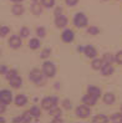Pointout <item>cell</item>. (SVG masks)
I'll use <instances>...</instances> for the list:
<instances>
[{
	"label": "cell",
	"instance_id": "1",
	"mask_svg": "<svg viewBox=\"0 0 122 123\" xmlns=\"http://www.w3.org/2000/svg\"><path fill=\"white\" fill-rule=\"evenodd\" d=\"M74 23L77 27H85L87 25V18L85 16V14L82 12H77L75 18H74Z\"/></svg>",
	"mask_w": 122,
	"mask_h": 123
},
{
	"label": "cell",
	"instance_id": "2",
	"mask_svg": "<svg viewBox=\"0 0 122 123\" xmlns=\"http://www.w3.org/2000/svg\"><path fill=\"white\" fill-rule=\"evenodd\" d=\"M42 71H44V75L47 76V77H54L55 76V65L52 62H45L44 63V66H42Z\"/></svg>",
	"mask_w": 122,
	"mask_h": 123
},
{
	"label": "cell",
	"instance_id": "3",
	"mask_svg": "<svg viewBox=\"0 0 122 123\" xmlns=\"http://www.w3.org/2000/svg\"><path fill=\"white\" fill-rule=\"evenodd\" d=\"M56 103H57V99L55 98V97H46L45 99H42V108L44 110H47V111H50V110H52L54 107H56Z\"/></svg>",
	"mask_w": 122,
	"mask_h": 123
},
{
	"label": "cell",
	"instance_id": "4",
	"mask_svg": "<svg viewBox=\"0 0 122 123\" xmlns=\"http://www.w3.org/2000/svg\"><path fill=\"white\" fill-rule=\"evenodd\" d=\"M29 78L35 83H42L44 82V76H42V74L39 70H32L30 72V75H29Z\"/></svg>",
	"mask_w": 122,
	"mask_h": 123
},
{
	"label": "cell",
	"instance_id": "5",
	"mask_svg": "<svg viewBox=\"0 0 122 123\" xmlns=\"http://www.w3.org/2000/svg\"><path fill=\"white\" fill-rule=\"evenodd\" d=\"M90 114V108L87 106H78L76 108V116L80 118H85Z\"/></svg>",
	"mask_w": 122,
	"mask_h": 123
},
{
	"label": "cell",
	"instance_id": "6",
	"mask_svg": "<svg viewBox=\"0 0 122 123\" xmlns=\"http://www.w3.org/2000/svg\"><path fill=\"white\" fill-rule=\"evenodd\" d=\"M0 101L4 103H10L11 102V92L8 91V90H3L1 92H0Z\"/></svg>",
	"mask_w": 122,
	"mask_h": 123
},
{
	"label": "cell",
	"instance_id": "7",
	"mask_svg": "<svg viewBox=\"0 0 122 123\" xmlns=\"http://www.w3.org/2000/svg\"><path fill=\"white\" fill-rule=\"evenodd\" d=\"M61 37H62V40L65 41V42H72L74 41V37H75L74 31L72 30H65V31L62 32Z\"/></svg>",
	"mask_w": 122,
	"mask_h": 123
},
{
	"label": "cell",
	"instance_id": "8",
	"mask_svg": "<svg viewBox=\"0 0 122 123\" xmlns=\"http://www.w3.org/2000/svg\"><path fill=\"white\" fill-rule=\"evenodd\" d=\"M9 45H10V47H13V49L20 47V46H21V40H20V37H19V36H11L10 40H9Z\"/></svg>",
	"mask_w": 122,
	"mask_h": 123
},
{
	"label": "cell",
	"instance_id": "9",
	"mask_svg": "<svg viewBox=\"0 0 122 123\" xmlns=\"http://www.w3.org/2000/svg\"><path fill=\"white\" fill-rule=\"evenodd\" d=\"M96 99H97V97L90 95V93H87V95L82 98L83 103H85V105H89V106H94V105L96 103Z\"/></svg>",
	"mask_w": 122,
	"mask_h": 123
},
{
	"label": "cell",
	"instance_id": "10",
	"mask_svg": "<svg viewBox=\"0 0 122 123\" xmlns=\"http://www.w3.org/2000/svg\"><path fill=\"white\" fill-rule=\"evenodd\" d=\"M55 24L57 27H64L67 25V19L64 16V15H60V16H56V20H55Z\"/></svg>",
	"mask_w": 122,
	"mask_h": 123
},
{
	"label": "cell",
	"instance_id": "11",
	"mask_svg": "<svg viewBox=\"0 0 122 123\" xmlns=\"http://www.w3.org/2000/svg\"><path fill=\"white\" fill-rule=\"evenodd\" d=\"M9 81H10V85L13 86L14 88H19L21 86V83H23V80H21V77H19L18 75L15 77H13L11 80H9Z\"/></svg>",
	"mask_w": 122,
	"mask_h": 123
},
{
	"label": "cell",
	"instance_id": "12",
	"mask_svg": "<svg viewBox=\"0 0 122 123\" xmlns=\"http://www.w3.org/2000/svg\"><path fill=\"white\" fill-rule=\"evenodd\" d=\"M101 70H102V75L103 76H110L112 72H113V67L111 66V63H107V62L102 66Z\"/></svg>",
	"mask_w": 122,
	"mask_h": 123
},
{
	"label": "cell",
	"instance_id": "13",
	"mask_svg": "<svg viewBox=\"0 0 122 123\" xmlns=\"http://www.w3.org/2000/svg\"><path fill=\"white\" fill-rule=\"evenodd\" d=\"M87 93H90V95H92V96H95V97L98 98L100 95H101V90L95 87V86H90V87L87 88Z\"/></svg>",
	"mask_w": 122,
	"mask_h": 123
},
{
	"label": "cell",
	"instance_id": "14",
	"mask_svg": "<svg viewBox=\"0 0 122 123\" xmlns=\"http://www.w3.org/2000/svg\"><path fill=\"white\" fill-rule=\"evenodd\" d=\"M83 51H85V55L87 57H95L96 56V50L92 46H86Z\"/></svg>",
	"mask_w": 122,
	"mask_h": 123
},
{
	"label": "cell",
	"instance_id": "15",
	"mask_svg": "<svg viewBox=\"0 0 122 123\" xmlns=\"http://www.w3.org/2000/svg\"><path fill=\"white\" fill-rule=\"evenodd\" d=\"M103 101H105L106 105H112V103L115 102V96H113V93L107 92L106 95L103 96Z\"/></svg>",
	"mask_w": 122,
	"mask_h": 123
},
{
	"label": "cell",
	"instance_id": "16",
	"mask_svg": "<svg viewBox=\"0 0 122 123\" xmlns=\"http://www.w3.org/2000/svg\"><path fill=\"white\" fill-rule=\"evenodd\" d=\"M13 12H14V15H21V14L24 12L23 5H20V4L14 5V6H13Z\"/></svg>",
	"mask_w": 122,
	"mask_h": 123
},
{
	"label": "cell",
	"instance_id": "17",
	"mask_svg": "<svg viewBox=\"0 0 122 123\" xmlns=\"http://www.w3.org/2000/svg\"><path fill=\"white\" fill-rule=\"evenodd\" d=\"M26 97L24 96V95H19L16 98H15V103L18 105V106H24L25 103H26Z\"/></svg>",
	"mask_w": 122,
	"mask_h": 123
},
{
	"label": "cell",
	"instance_id": "18",
	"mask_svg": "<svg viewBox=\"0 0 122 123\" xmlns=\"http://www.w3.org/2000/svg\"><path fill=\"white\" fill-rule=\"evenodd\" d=\"M31 10H32V12L35 14V15H40V14H41V6H40V4L38 1H34Z\"/></svg>",
	"mask_w": 122,
	"mask_h": 123
},
{
	"label": "cell",
	"instance_id": "19",
	"mask_svg": "<svg viewBox=\"0 0 122 123\" xmlns=\"http://www.w3.org/2000/svg\"><path fill=\"white\" fill-rule=\"evenodd\" d=\"M102 63H103L102 60L96 59V60L92 61V68H94V70H100V68H102V66H103Z\"/></svg>",
	"mask_w": 122,
	"mask_h": 123
},
{
	"label": "cell",
	"instance_id": "20",
	"mask_svg": "<svg viewBox=\"0 0 122 123\" xmlns=\"http://www.w3.org/2000/svg\"><path fill=\"white\" fill-rule=\"evenodd\" d=\"M39 46H40V41L38 39H32V40L29 41V47L30 49L35 50V49H39Z\"/></svg>",
	"mask_w": 122,
	"mask_h": 123
},
{
	"label": "cell",
	"instance_id": "21",
	"mask_svg": "<svg viewBox=\"0 0 122 123\" xmlns=\"http://www.w3.org/2000/svg\"><path fill=\"white\" fill-rule=\"evenodd\" d=\"M30 112H31V114L34 116V117H40V114H41V111H40V108H39V107H36V106L31 107Z\"/></svg>",
	"mask_w": 122,
	"mask_h": 123
},
{
	"label": "cell",
	"instance_id": "22",
	"mask_svg": "<svg viewBox=\"0 0 122 123\" xmlns=\"http://www.w3.org/2000/svg\"><path fill=\"white\" fill-rule=\"evenodd\" d=\"M42 5L45 8H52L55 5V0H42Z\"/></svg>",
	"mask_w": 122,
	"mask_h": 123
},
{
	"label": "cell",
	"instance_id": "23",
	"mask_svg": "<svg viewBox=\"0 0 122 123\" xmlns=\"http://www.w3.org/2000/svg\"><path fill=\"white\" fill-rule=\"evenodd\" d=\"M94 122H109V118L102 116V114H100V116H96L94 118Z\"/></svg>",
	"mask_w": 122,
	"mask_h": 123
},
{
	"label": "cell",
	"instance_id": "24",
	"mask_svg": "<svg viewBox=\"0 0 122 123\" xmlns=\"http://www.w3.org/2000/svg\"><path fill=\"white\" fill-rule=\"evenodd\" d=\"M103 60H105V62H107V63H112L113 60H116V59H113V56H112L111 54H105Z\"/></svg>",
	"mask_w": 122,
	"mask_h": 123
},
{
	"label": "cell",
	"instance_id": "25",
	"mask_svg": "<svg viewBox=\"0 0 122 123\" xmlns=\"http://www.w3.org/2000/svg\"><path fill=\"white\" fill-rule=\"evenodd\" d=\"M87 32H89L90 35H97V34H98V29H97L96 26H91V27L87 29Z\"/></svg>",
	"mask_w": 122,
	"mask_h": 123
},
{
	"label": "cell",
	"instance_id": "26",
	"mask_svg": "<svg viewBox=\"0 0 122 123\" xmlns=\"http://www.w3.org/2000/svg\"><path fill=\"white\" fill-rule=\"evenodd\" d=\"M111 121H113V122H122V114H120V113H115V114L112 116Z\"/></svg>",
	"mask_w": 122,
	"mask_h": 123
},
{
	"label": "cell",
	"instance_id": "27",
	"mask_svg": "<svg viewBox=\"0 0 122 123\" xmlns=\"http://www.w3.org/2000/svg\"><path fill=\"white\" fill-rule=\"evenodd\" d=\"M50 114H52V116H60L61 114V110H60V108L54 107L52 110H50Z\"/></svg>",
	"mask_w": 122,
	"mask_h": 123
},
{
	"label": "cell",
	"instance_id": "28",
	"mask_svg": "<svg viewBox=\"0 0 122 123\" xmlns=\"http://www.w3.org/2000/svg\"><path fill=\"white\" fill-rule=\"evenodd\" d=\"M27 35H29V29L23 27L20 30V36H21V37H27Z\"/></svg>",
	"mask_w": 122,
	"mask_h": 123
},
{
	"label": "cell",
	"instance_id": "29",
	"mask_svg": "<svg viewBox=\"0 0 122 123\" xmlns=\"http://www.w3.org/2000/svg\"><path fill=\"white\" fill-rule=\"evenodd\" d=\"M15 76H16V71H14V70L6 72V78H8V80H11L13 77H15Z\"/></svg>",
	"mask_w": 122,
	"mask_h": 123
},
{
	"label": "cell",
	"instance_id": "30",
	"mask_svg": "<svg viewBox=\"0 0 122 123\" xmlns=\"http://www.w3.org/2000/svg\"><path fill=\"white\" fill-rule=\"evenodd\" d=\"M36 32H38V36H40V37H44V36H45V29H44V27H38V29H36Z\"/></svg>",
	"mask_w": 122,
	"mask_h": 123
},
{
	"label": "cell",
	"instance_id": "31",
	"mask_svg": "<svg viewBox=\"0 0 122 123\" xmlns=\"http://www.w3.org/2000/svg\"><path fill=\"white\" fill-rule=\"evenodd\" d=\"M23 117L25 118L26 122H30V121H31V112H30V111H29V112H25V113L23 114Z\"/></svg>",
	"mask_w": 122,
	"mask_h": 123
},
{
	"label": "cell",
	"instance_id": "32",
	"mask_svg": "<svg viewBox=\"0 0 122 123\" xmlns=\"http://www.w3.org/2000/svg\"><path fill=\"white\" fill-rule=\"evenodd\" d=\"M115 59H116V61H117L118 63L122 65V51H118V52L116 54V57H115Z\"/></svg>",
	"mask_w": 122,
	"mask_h": 123
},
{
	"label": "cell",
	"instance_id": "33",
	"mask_svg": "<svg viewBox=\"0 0 122 123\" xmlns=\"http://www.w3.org/2000/svg\"><path fill=\"white\" fill-rule=\"evenodd\" d=\"M49 55H50V50H49V49L44 50V51L41 52V57H42V59H46V57H49Z\"/></svg>",
	"mask_w": 122,
	"mask_h": 123
},
{
	"label": "cell",
	"instance_id": "34",
	"mask_svg": "<svg viewBox=\"0 0 122 123\" xmlns=\"http://www.w3.org/2000/svg\"><path fill=\"white\" fill-rule=\"evenodd\" d=\"M65 1H66V4L70 5V6H75V5L77 4L78 0H65Z\"/></svg>",
	"mask_w": 122,
	"mask_h": 123
},
{
	"label": "cell",
	"instance_id": "35",
	"mask_svg": "<svg viewBox=\"0 0 122 123\" xmlns=\"http://www.w3.org/2000/svg\"><path fill=\"white\" fill-rule=\"evenodd\" d=\"M64 107H65L66 110H70V108H71V102H70L69 99H66V101H64Z\"/></svg>",
	"mask_w": 122,
	"mask_h": 123
},
{
	"label": "cell",
	"instance_id": "36",
	"mask_svg": "<svg viewBox=\"0 0 122 123\" xmlns=\"http://www.w3.org/2000/svg\"><path fill=\"white\" fill-rule=\"evenodd\" d=\"M8 32H9V29L6 27V26H3V27H1V36H3V37H4V36L8 34Z\"/></svg>",
	"mask_w": 122,
	"mask_h": 123
},
{
	"label": "cell",
	"instance_id": "37",
	"mask_svg": "<svg viewBox=\"0 0 122 123\" xmlns=\"http://www.w3.org/2000/svg\"><path fill=\"white\" fill-rule=\"evenodd\" d=\"M61 12H62L61 9H56V12H55V14H56V16H60V15H61Z\"/></svg>",
	"mask_w": 122,
	"mask_h": 123
},
{
	"label": "cell",
	"instance_id": "38",
	"mask_svg": "<svg viewBox=\"0 0 122 123\" xmlns=\"http://www.w3.org/2000/svg\"><path fill=\"white\" fill-rule=\"evenodd\" d=\"M5 71H6V68H5V66H3L1 67V72H3V74H5Z\"/></svg>",
	"mask_w": 122,
	"mask_h": 123
},
{
	"label": "cell",
	"instance_id": "39",
	"mask_svg": "<svg viewBox=\"0 0 122 123\" xmlns=\"http://www.w3.org/2000/svg\"><path fill=\"white\" fill-rule=\"evenodd\" d=\"M11 1H15V3H20V1H23V0H11Z\"/></svg>",
	"mask_w": 122,
	"mask_h": 123
},
{
	"label": "cell",
	"instance_id": "40",
	"mask_svg": "<svg viewBox=\"0 0 122 123\" xmlns=\"http://www.w3.org/2000/svg\"><path fill=\"white\" fill-rule=\"evenodd\" d=\"M34 1H38V0H34Z\"/></svg>",
	"mask_w": 122,
	"mask_h": 123
}]
</instances>
